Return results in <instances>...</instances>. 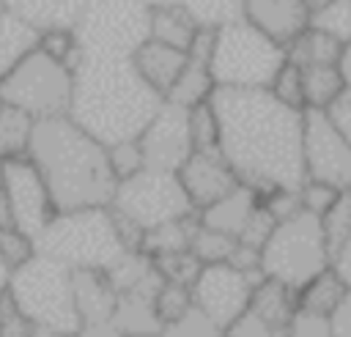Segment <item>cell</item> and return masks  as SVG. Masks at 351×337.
<instances>
[{"mask_svg": "<svg viewBox=\"0 0 351 337\" xmlns=\"http://www.w3.org/2000/svg\"><path fill=\"white\" fill-rule=\"evenodd\" d=\"M0 225H8V208H5V184H3V162H0Z\"/></svg>", "mask_w": 351, "mask_h": 337, "instance_id": "obj_53", "label": "cell"}, {"mask_svg": "<svg viewBox=\"0 0 351 337\" xmlns=\"http://www.w3.org/2000/svg\"><path fill=\"white\" fill-rule=\"evenodd\" d=\"M337 71L343 77V85L351 90V41L343 44V52H340V60H337Z\"/></svg>", "mask_w": 351, "mask_h": 337, "instance_id": "obj_52", "label": "cell"}, {"mask_svg": "<svg viewBox=\"0 0 351 337\" xmlns=\"http://www.w3.org/2000/svg\"><path fill=\"white\" fill-rule=\"evenodd\" d=\"M208 104L219 126L217 148L239 184L258 195L302 186L304 110L285 107L269 90L236 88H217Z\"/></svg>", "mask_w": 351, "mask_h": 337, "instance_id": "obj_1", "label": "cell"}, {"mask_svg": "<svg viewBox=\"0 0 351 337\" xmlns=\"http://www.w3.org/2000/svg\"><path fill=\"white\" fill-rule=\"evenodd\" d=\"M143 162L148 170L178 173L181 164L192 156V134H189V110L162 101L154 118L137 137Z\"/></svg>", "mask_w": 351, "mask_h": 337, "instance_id": "obj_14", "label": "cell"}, {"mask_svg": "<svg viewBox=\"0 0 351 337\" xmlns=\"http://www.w3.org/2000/svg\"><path fill=\"white\" fill-rule=\"evenodd\" d=\"M134 71L140 74V79L165 99V93L170 90V85L176 82V77L181 74L184 63H186V52L181 49H173L167 44H159V41H143L134 55L129 58Z\"/></svg>", "mask_w": 351, "mask_h": 337, "instance_id": "obj_18", "label": "cell"}, {"mask_svg": "<svg viewBox=\"0 0 351 337\" xmlns=\"http://www.w3.org/2000/svg\"><path fill=\"white\" fill-rule=\"evenodd\" d=\"M326 266H332V255L324 238L321 216L304 208L282 222H274L269 238L261 247L263 277L285 285L293 293Z\"/></svg>", "mask_w": 351, "mask_h": 337, "instance_id": "obj_7", "label": "cell"}, {"mask_svg": "<svg viewBox=\"0 0 351 337\" xmlns=\"http://www.w3.org/2000/svg\"><path fill=\"white\" fill-rule=\"evenodd\" d=\"M36 47H38V30H33L19 16L0 11V77H5Z\"/></svg>", "mask_w": 351, "mask_h": 337, "instance_id": "obj_26", "label": "cell"}, {"mask_svg": "<svg viewBox=\"0 0 351 337\" xmlns=\"http://www.w3.org/2000/svg\"><path fill=\"white\" fill-rule=\"evenodd\" d=\"M5 285H8V269L0 263V296L5 293Z\"/></svg>", "mask_w": 351, "mask_h": 337, "instance_id": "obj_56", "label": "cell"}, {"mask_svg": "<svg viewBox=\"0 0 351 337\" xmlns=\"http://www.w3.org/2000/svg\"><path fill=\"white\" fill-rule=\"evenodd\" d=\"M346 293H348V285L343 282V277L332 266H326L321 274H315L313 279H307L296 290V307L329 318L340 307V301L346 299Z\"/></svg>", "mask_w": 351, "mask_h": 337, "instance_id": "obj_23", "label": "cell"}, {"mask_svg": "<svg viewBox=\"0 0 351 337\" xmlns=\"http://www.w3.org/2000/svg\"><path fill=\"white\" fill-rule=\"evenodd\" d=\"M176 175L195 211L208 208L211 203H217L239 186V178L233 175L219 151H192V156L181 164Z\"/></svg>", "mask_w": 351, "mask_h": 337, "instance_id": "obj_15", "label": "cell"}, {"mask_svg": "<svg viewBox=\"0 0 351 337\" xmlns=\"http://www.w3.org/2000/svg\"><path fill=\"white\" fill-rule=\"evenodd\" d=\"M214 90H217V85L211 79L208 63L197 60V58H186L181 74L176 77V82L170 85V90L165 93L162 101H170V104L184 107V110H192L197 104H206Z\"/></svg>", "mask_w": 351, "mask_h": 337, "instance_id": "obj_21", "label": "cell"}, {"mask_svg": "<svg viewBox=\"0 0 351 337\" xmlns=\"http://www.w3.org/2000/svg\"><path fill=\"white\" fill-rule=\"evenodd\" d=\"M329 323H332V337H351V288L340 301V307L329 315Z\"/></svg>", "mask_w": 351, "mask_h": 337, "instance_id": "obj_49", "label": "cell"}, {"mask_svg": "<svg viewBox=\"0 0 351 337\" xmlns=\"http://www.w3.org/2000/svg\"><path fill=\"white\" fill-rule=\"evenodd\" d=\"M299 71H302L304 110H326L346 90L337 66H304Z\"/></svg>", "mask_w": 351, "mask_h": 337, "instance_id": "obj_28", "label": "cell"}, {"mask_svg": "<svg viewBox=\"0 0 351 337\" xmlns=\"http://www.w3.org/2000/svg\"><path fill=\"white\" fill-rule=\"evenodd\" d=\"M282 63V44L271 41L247 19H236L214 30L208 71L217 88L269 90Z\"/></svg>", "mask_w": 351, "mask_h": 337, "instance_id": "obj_5", "label": "cell"}, {"mask_svg": "<svg viewBox=\"0 0 351 337\" xmlns=\"http://www.w3.org/2000/svg\"><path fill=\"white\" fill-rule=\"evenodd\" d=\"M0 101L27 112L33 121L69 115L71 68L36 47L5 77H0Z\"/></svg>", "mask_w": 351, "mask_h": 337, "instance_id": "obj_9", "label": "cell"}, {"mask_svg": "<svg viewBox=\"0 0 351 337\" xmlns=\"http://www.w3.org/2000/svg\"><path fill=\"white\" fill-rule=\"evenodd\" d=\"M30 337H74V334H66V332H55V329H41V326H36Z\"/></svg>", "mask_w": 351, "mask_h": 337, "instance_id": "obj_54", "label": "cell"}, {"mask_svg": "<svg viewBox=\"0 0 351 337\" xmlns=\"http://www.w3.org/2000/svg\"><path fill=\"white\" fill-rule=\"evenodd\" d=\"M36 252L55 258L71 271H110L129 249L110 208H82L55 214L38 233Z\"/></svg>", "mask_w": 351, "mask_h": 337, "instance_id": "obj_4", "label": "cell"}, {"mask_svg": "<svg viewBox=\"0 0 351 337\" xmlns=\"http://www.w3.org/2000/svg\"><path fill=\"white\" fill-rule=\"evenodd\" d=\"M321 227H324L329 255H335L346 241V236L351 233V189H343L335 197V203L321 214Z\"/></svg>", "mask_w": 351, "mask_h": 337, "instance_id": "obj_33", "label": "cell"}, {"mask_svg": "<svg viewBox=\"0 0 351 337\" xmlns=\"http://www.w3.org/2000/svg\"><path fill=\"white\" fill-rule=\"evenodd\" d=\"M263 279V271H239L230 263L200 266L189 285L192 307L200 310L225 334V329L247 310L255 285Z\"/></svg>", "mask_w": 351, "mask_h": 337, "instance_id": "obj_11", "label": "cell"}, {"mask_svg": "<svg viewBox=\"0 0 351 337\" xmlns=\"http://www.w3.org/2000/svg\"><path fill=\"white\" fill-rule=\"evenodd\" d=\"M178 5L195 19L197 27L206 30L241 19V0H178Z\"/></svg>", "mask_w": 351, "mask_h": 337, "instance_id": "obj_31", "label": "cell"}, {"mask_svg": "<svg viewBox=\"0 0 351 337\" xmlns=\"http://www.w3.org/2000/svg\"><path fill=\"white\" fill-rule=\"evenodd\" d=\"M337 195H340L337 189H332L329 184H321V181H302V186H299L302 208L310 211V214H315V216H321L335 203Z\"/></svg>", "mask_w": 351, "mask_h": 337, "instance_id": "obj_44", "label": "cell"}, {"mask_svg": "<svg viewBox=\"0 0 351 337\" xmlns=\"http://www.w3.org/2000/svg\"><path fill=\"white\" fill-rule=\"evenodd\" d=\"M33 323L16 310V304L8 299V293L0 296V337H30Z\"/></svg>", "mask_w": 351, "mask_h": 337, "instance_id": "obj_45", "label": "cell"}, {"mask_svg": "<svg viewBox=\"0 0 351 337\" xmlns=\"http://www.w3.org/2000/svg\"><path fill=\"white\" fill-rule=\"evenodd\" d=\"M304 5H307V11H315L318 5H324V3H329V0H302Z\"/></svg>", "mask_w": 351, "mask_h": 337, "instance_id": "obj_57", "label": "cell"}, {"mask_svg": "<svg viewBox=\"0 0 351 337\" xmlns=\"http://www.w3.org/2000/svg\"><path fill=\"white\" fill-rule=\"evenodd\" d=\"M33 255H36V241L30 236L16 230L14 225H0V263L8 269V274L22 263H27Z\"/></svg>", "mask_w": 351, "mask_h": 337, "instance_id": "obj_37", "label": "cell"}, {"mask_svg": "<svg viewBox=\"0 0 351 337\" xmlns=\"http://www.w3.org/2000/svg\"><path fill=\"white\" fill-rule=\"evenodd\" d=\"M107 162H110V170L115 175V181H123V178L145 170V162H143L137 140H123V142L107 145Z\"/></svg>", "mask_w": 351, "mask_h": 337, "instance_id": "obj_41", "label": "cell"}, {"mask_svg": "<svg viewBox=\"0 0 351 337\" xmlns=\"http://www.w3.org/2000/svg\"><path fill=\"white\" fill-rule=\"evenodd\" d=\"M195 227H197V214L186 216V219H176V222L159 225L154 230H145L143 241H140V252L148 255V258L184 252V249H189V238H192Z\"/></svg>", "mask_w": 351, "mask_h": 337, "instance_id": "obj_29", "label": "cell"}, {"mask_svg": "<svg viewBox=\"0 0 351 337\" xmlns=\"http://www.w3.org/2000/svg\"><path fill=\"white\" fill-rule=\"evenodd\" d=\"M236 241L225 233H217L206 225L197 222L192 238H189V252L197 258L200 266H208V263H228L230 252H233Z\"/></svg>", "mask_w": 351, "mask_h": 337, "instance_id": "obj_32", "label": "cell"}, {"mask_svg": "<svg viewBox=\"0 0 351 337\" xmlns=\"http://www.w3.org/2000/svg\"><path fill=\"white\" fill-rule=\"evenodd\" d=\"M159 337H222V332L195 307H189L181 318L165 323L159 329Z\"/></svg>", "mask_w": 351, "mask_h": 337, "instance_id": "obj_39", "label": "cell"}, {"mask_svg": "<svg viewBox=\"0 0 351 337\" xmlns=\"http://www.w3.org/2000/svg\"><path fill=\"white\" fill-rule=\"evenodd\" d=\"M261 205L266 208V214L274 222H282V219H288V216L302 211L299 189H271V192L261 195Z\"/></svg>", "mask_w": 351, "mask_h": 337, "instance_id": "obj_43", "label": "cell"}, {"mask_svg": "<svg viewBox=\"0 0 351 337\" xmlns=\"http://www.w3.org/2000/svg\"><path fill=\"white\" fill-rule=\"evenodd\" d=\"M151 263H154V269L159 271V277L165 282H176V285H184V288H189L192 279L200 271V263L189 249L170 252V255H156V258H151Z\"/></svg>", "mask_w": 351, "mask_h": 337, "instance_id": "obj_34", "label": "cell"}, {"mask_svg": "<svg viewBox=\"0 0 351 337\" xmlns=\"http://www.w3.org/2000/svg\"><path fill=\"white\" fill-rule=\"evenodd\" d=\"M302 167L304 181H321L337 192L351 189V145L324 110H304Z\"/></svg>", "mask_w": 351, "mask_h": 337, "instance_id": "obj_12", "label": "cell"}, {"mask_svg": "<svg viewBox=\"0 0 351 337\" xmlns=\"http://www.w3.org/2000/svg\"><path fill=\"white\" fill-rule=\"evenodd\" d=\"M0 11H3V3H0Z\"/></svg>", "mask_w": 351, "mask_h": 337, "instance_id": "obj_59", "label": "cell"}, {"mask_svg": "<svg viewBox=\"0 0 351 337\" xmlns=\"http://www.w3.org/2000/svg\"><path fill=\"white\" fill-rule=\"evenodd\" d=\"M159 104L162 96L140 79L129 58L82 55L71 68L69 118L104 148L137 140Z\"/></svg>", "mask_w": 351, "mask_h": 337, "instance_id": "obj_2", "label": "cell"}, {"mask_svg": "<svg viewBox=\"0 0 351 337\" xmlns=\"http://www.w3.org/2000/svg\"><path fill=\"white\" fill-rule=\"evenodd\" d=\"M33 129L36 121L27 112L0 101V162L27 159Z\"/></svg>", "mask_w": 351, "mask_h": 337, "instance_id": "obj_27", "label": "cell"}, {"mask_svg": "<svg viewBox=\"0 0 351 337\" xmlns=\"http://www.w3.org/2000/svg\"><path fill=\"white\" fill-rule=\"evenodd\" d=\"M107 208L129 219L143 233L197 214L176 173H162L148 167L118 181Z\"/></svg>", "mask_w": 351, "mask_h": 337, "instance_id": "obj_10", "label": "cell"}, {"mask_svg": "<svg viewBox=\"0 0 351 337\" xmlns=\"http://www.w3.org/2000/svg\"><path fill=\"white\" fill-rule=\"evenodd\" d=\"M195 33H197V25L181 5L151 8V22H148V38L151 41H159V44H167L173 49L186 52Z\"/></svg>", "mask_w": 351, "mask_h": 337, "instance_id": "obj_24", "label": "cell"}, {"mask_svg": "<svg viewBox=\"0 0 351 337\" xmlns=\"http://www.w3.org/2000/svg\"><path fill=\"white\" fill-rule=\"evenodd\" d=\"M282 337H332V323L326 315L307 312V310L296 307Z\"/></svg>", "mask_w": 351, "mask_h": 337, "instance_id": "obj_42", "label": "cell"}, {"mask_svg": "<svg viewBox=\"0 0 351 337\" xmlns=\"http://www.w3.org/2000/svg\"><path fill=\"white\" fill-rule=\"evenodd\" d=\"M189 307H192V296H189V288H184V285L162 282L159 290L154 293V315L159 321V329L176 318H181Z\"/></svg>", "mask_w": 351, "mask_h": 337, "instance_id": "obj_35", "label": "cell"}, {"mask_svg": "<svg viewBox=\"0 0 351 337\" xmlns=\"http://www.w3.org/2000/svg\"><path fill=\"white\" fill-rule=\"evenodd\" d=\"M27 159L44 178L55 214L110 205L118 181L110 170L107 148L69 115L36 121Z\"/></svg>", "mask_w": 351, "mask_h": 337, "instance_id": "obj_3", "label": "cell"}, {"mask_svg": "<svg viewBox=\"0 0 351 337\" xmlns=\"http://www.w3.org/2000/svg\"><path fill=\"white\" fill-rule=\"evenodd\" d=\"M269 93L277 101H282L285 107L304 110V101H302V71H299V66H293V63L285 60L282 68L277 71V77L271 79Z\"/></svg>", "mask_w": 351, "mask_h": 337, "instance_id": "obj_40", "label": "cell"}, {"mask_svg": "<svg viewBox=\"0 0 351 337\" xmlns=\"http://www.w3.org/2000/svg\"><path fill=\"white\" fill-rule=\"evenodd\" d=\"M324 112L329 115V121L335 123V129H337V132L348 140V145H351V90L346 88Z\"/></svg>", "mask_w": 351, "mask_h": 337, "instance_id": "obj_48", "label": "cell"}, {"mask_svg": "<svg viewBox=\"0 0 351 337\" xmlns=\"http://www.w3.org/2000/svg\"><path fill=\"white\" fill-rule=\"evenodd\" d=\"M71 290H74L80 326L112 321L118 307V293L104 271H71Z\"/></svg>", "mask_w": 351, "mask_h": 337, "instance_id": "obj_17", "label": "cell"}, {"mask_svg": "<svg viewBox=\"0 0 351 337\" xmlns=\"http://www.w3.org/2000/svg\"><path fill=\"white\" fill-rule=\"evenodd\" d=\"M148 22L151 8L140 0H85L71 30L82 55L132 58L148 41Z\"/></svg>", "mask_w": 351, "mask_h": 337, "instance_id": "obj_8", "label": "cell"}, {"mask_svg": "<svg viewBox=\"0 0 351 337\" xmlns=\"http://www.w3.org/2000/svg\"><path fill=\"white\" fill-rule=\"evenodd\" d=\"M38 49L49 58H55L58 63L74 68L82 58L80 47H77V38H74V30L69 27H55V30H41L38 33Z\"/></svg>", "mask_w": 351, "mask_h": 337, "instance_id": "obj_36", "label": "cell"}, {"mask_svg": "<svg viewBox=\"0 0 351 337\" xmlns=\"http://www.w3.org/2000/svg\"><path fill=\"white\" fill-rule=\"evenodd\" d=\"M5 293L33 326L66 334L80 332V315L71 290V269L58 263L55 258L36 252L27 263L8 274Z\"/></svg>", "mask_w": 351, "mask_h": 337, "instance_id": "obj_6", "label": "cell"}, {"mask_svg": "<svg viewBox=\"0 0 351 337\" xmlns=\"http://www.w3.org/2000/svg\"><path fill=\"white\" fill-rule=\"evenodd\" d=\"M222 337H282L277 329H271L266 321H261L252 310H244L228 329Z\"/></svg>", "mask_w": 351, "mask_h": 337, "instance_id": "obj_46", "label": "cell"}, {"mask_svg": "<svg viewBox=\"0 0 351 337\" xmlns=\"http://www.w3.org/2000/svg\"><path fill=\"white\" fill-rule=\"evenodd\" d=\"M129 337H159V334H129Z\"/></svg>", "mask_w": 351, "mask_h": 337, "instance_id": "obj_58", "label": "cell"}, {"mask_svg": "<svg viewBox=\"0 0 351 337\" xmlns=\"http://www.w3.org/2000/svg\"><path fill=\"white\" fill-rule=\"evenodd\" d=\"M247 310H252L261 321H266L271 329H277L280 334H285V326L296 310V293L288 290L285 285L274 282V279H263L255 285Z\"/></svg>", "mask_w": 351, "mask_h": 337, "instance_id": "obj_22", "label": "cell"}, {"mask_svg": "<svg viewBox=\"0 0 351 337\" xmlns=\"http://www.w3.org/2000/svg\"><path fill=\"white\" fill-rule=\"evenodd\" d=\"M261 205V195L244 184H239L236 189H230L225 197H219L217 203H211L208 208L197 211V222L230 236L233 241L241 236L244 225L250 222V216L255 214V208Z\"/></svg>", "mask_w": 351, "mask_h": 337, "instance_id": "obj_19", "label": "cell"}, {"mask_svg": "<svg viewBox=\"0 0 351 337\" xmlns=\"http://www.w3.org/2000/svg\"><path fill=\"white\" fill-rule=\"evenodd\" d=\"M271 227H274V219L266 214V208H263V205H258V208H255V214L250 216V222L244 225V230H241V236H239L236 241H239V244H244V247L261 249V247H263V241L269 238Z\"/></svg>", "mask_w": 351, "mask_h": 337, "instance_id": "obj_47", "label": "cell"}, {"mask_svg": "<svg viewBox=\"0 0 351 337\" xmlns=\"http://www.w3.org/2000/svg\"><path fill=\"white\" fill-rule=\"evenodd\" d=\"M3 184H5V208L8 225L30 236L33 241L55 216L52 197L47 192L44 178L33 167L30 159L3 162Z\"/></svg>", "mask_w": 351, "mask_h": 337, "instance_id": "obj_13", "label": "cell"}, {"mask_svg": "<svg viewBox=\"0 0 351 337\" xmlns=\"http://www.w3.org/2000/svg\"><path fill=\"white\" fill-rule=\"evenodd\" d=\"M3 11L19 16L33 30H55V27H74L85 0H0Z\"/></svg>", "mask_w": 351, "mask_h": 337, "instance_id": "obj_20", "label": "cell"}, {"mask_svg": "<svg viewBox=\"0 0 351 337\" xmlns=\"http://www.w3.org/2000/svg\"><path fill=\"white\" fill-rule=\"evenodd\" d=\"M307 27L335 38L337 44H348L351 41V0H329L318 5L315 11H310Z\"/></svg>", "mask_w": 351, "mask_h": 337, "instance_id": "obj_30", "label": "cell"}, {"mask_svg": "<svg viewBox=\"0 0 351 337\" xmlns=\"http://www.w3.org/2000/svg\"><path fill=\"white\" fill-rule=\"evenodd\" d=\"M332 269L343 277V282L351 288V233L346 236V241L340 244V249L332 255Z\"/></svg>", "mask_w": 351, "mask_h": 337, "instance_id": "obj_50", "label": "cell"}, {"mask_svg": "<svg viewBox=\"0 0 351 337\" xmlns=\"http://www.w3.org/2000/svg\"><path fill=\"white\" fill-rule=\"evenodd\" d=\"M74 337H123V332L115 326V321H107V323H88V326H80V332Z\"/></svg>", "mask_w": 351, "mask_h": 337, "instance_id": "obj_51", "label": "cell"}, {"mask_svg": "<svg viewBox=\"0 0 351 337\" xmlns=\"http://www.w3.org/2000/svg\"><path fill=\"white\" fill-rule=\"evenodd\" d=\"M189 134H192V148L195 151H219L217 148L219 126H217V115H214L208 101L189 110Z\"/></svg>", "mask_w": 351, "mask_h": 337, "instance_id": "obj_38", "label": "cell"}, {"mask_svg": "<svg viewBox=\"0 0 351 337\" xmlns=\"http://www.w3.org/2000/svg\"><path fill=\"white\" fill-rule=\"evenodd\" d=\"M307 16L310 11L302 0H241V19L282 47L307 27Z\"/></svg>", "mask_w": 351, "mask_h": 337, "instance_id": "obj_16", "label": "cell"}, {"mask_svg": "<svg viewBox=\"0 0 351 337\" xmlns=\"http://www.w3.org/2000/svg\"><path fill=\"white\" fill-rule=\"evenodd\" d=\"M145 8H162V5H178V0H140Z\"/></svg>", "mask_w": 351, "mask_h": 337, "instance_id": "obj_55", "label": "cell"}, {"mask_svg": "<svg viewBox=\"0 0 351 337\" xmlns=\"http://www.w3.org/2000/svg\"><path fill=\"white\" fill-rule=\"evenodd\" d=\"M282 49H285V60L299 66V68H304V66H337L343 44H337L335 38H329L313 27H304Z\"/></svg>", "mask_w": 351, "mask_h": 337, "instance_id": "obj_25", "label": "cell"}]
</instances>
